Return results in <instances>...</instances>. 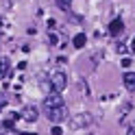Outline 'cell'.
Segmentation results:
<instances>
[{
    "instance_id": "8992f818",
    "label": "cell",
    "mask_w": 135,
    "mask_h": 135,
    "mask_svg": "<svg viewBox=\"0 0 135 135\" xmlns=\"http://www.w3.org/2000/svg\"><path fill=\"white\" fill-rule=\"evenodd\" d=\"M122 83H124V89L129 94H135V72H124Z\"/></svg>"
},
{
    "instance_id": "30bf717a",
    "label": "cell",
    "mask_w": 135,
    "mask_h": 135,
    "mask_svg": "<svg viewBox=\"0 0 135 135\" xmlns=\"http://www.w3.org/2000/svg\"><path fill=\"white\" fill-rule=\"evenodd\" d=\"M57 7L63 11H70L72 9V0H57Z\"/></svg>"
},
{
    "instance_id": "277c9868",
    "label": "cell",
    "mask_w": 135,
    "mask_h": 135,
    "mask_svg": "<svg viewBox=\"0 0 135 135\" xmlns=\"http://www.w3.org/2000/svg\"><path fill=\"white\" fill-rule=\"evenodd\" d=\"M63 96L59 91H48L44 98V109H55V107H63Z\"/></svg>"
},
{
    "instance_id": "3957f363",
    "label": "cell",
    "mask_w": 135,
    "mask_h": 135,
    "mask_svg": "<svg viewBox=\"0 0 135 135\" xmlns=\"http://www.w3.org/2000/svg\"><path fill=\"white\" fill-rule=\"evenodd\" d=\"M46 115H48V120L50 122H55V124H61L63 120H68V107H55V109H44Z\"/></svg>"
},
{
    "instance_id": "4fadbf2b",
    "label": "cell",
    "mask_w": 135,
    "mask_h": 135,
    "mask_svg": "<svg viewBox=\"0 0 135 135\" xmlns=\"http://www.w3.org/2000/svg\"><path fill=\"white\" fill-rule=\"evenodd\" d=\"M48 41L50 44H57V35H48Z\"/></svg>"
},
{
    "instance_id": "5bb4252c",
    "label": "cell",
    "mask_w": 135,
    "mask_h": 135,
    "mask_svg": "<svg viewBox=\"0 0 135 135\" xmlns=\"http://www.w3.org/2000/svg\"><path fill=\"white\" fill-rule=\"evenodd\" d=\"M131 52H135V37H133V41H131Z\"/></svg>"
},
{
    "instance_id": "52a82bcc",
    "label": "cell",
    "mask_w": 135,
    "mask_h": 135,
    "mask_svg": "<svg viewBox=\"0 0 135 135\" xmlns=\"http://www.w3.org/2000/svg\"><path fill=\"white\" fill-rule=\"evenodd\" d=\"M122 31H124V22H122L120 18H115V20H111V22H109V33H111L113 37L122 35Z\"/></svg>"
},
{
    "instance_id": "7c38bea8",
    "label": "cell",
    "mask_w": 135,
    "mask_h": 135,
    "mask_svg": "<svg viewBox=\"0 0 135 135\" xmlns=\"http://www.w3.org/2000/svg\"><path fill=\"white\" fill-rule=\"evenodd\" d=\"M115 50H118V52H126V46H124V44H118Z\"/></svg>"
},
{
    "instance_id": "9c48e42d",
    "label": "cell",
    "mask_w": 135,
    "mask_h": 135,
    "mask_svg": "<svg viewBox=\"0 0 135 135\" xmlns=\"http://www.w3.org/2000/svg\"><path fill=\"white\" fill-rule=\"evenodd\" d=\"M85 41H87L85 33H76L74 39H72V44H74V48H83V46H85Z\"/></svg>"
},
{
    "instance_id": "8fae6325",
    "label": "cell",
    "mask_w": 135,
    "mask_h": 135,
    "mask_svg": "<svg viewBox=\"0 0 135 135\" xmlns=\"http://www.w3.org/2000/svg\"><path fill=\"white\" fill-rule=\"evenodd\" d=\"M50 135H63V131H61V126H55V129H52V133H50Z\"/></svg>"
},
{
    "instance_id": "7a4b0ae2",
    "label": "cell",
    "mask_w": 135,
    "mask_h": 135,
    "mask_svg": "<svg viewBox=\"0 0 135 135\" xmlns=\"http://www.w3.org/2000/svg\"><path fill=\"white\" fill-rule=\"evenodd\" d=\"M91 122H94L91 113H76V115H72V118H70V126H72V129H76V131L91 126Z\"/></svg>"
},
{
    "instance_id": "ba28073f",
    "label": "cell",
    "mask_w": 135,
    "mask_h": 135,
    "mask_svg": "<svg viewBox=\"0 0 135 135\" xmlns=\"http://www.w3.org/2000/svg\"><path fill=\"white\" fill-rule=\"evenodd\" d=\"M11 70V59L9 57H0V79H4Z\"/></svg>"
},
{
    "instance_id": "6da1fadb",
    "label": "cell",
    "mask_w": 135,
    "mask_h": 135,
    "mask_svg": "<svg viewBox=\"0 0 135 135\" xmlns=\"http://www.w3.org/2000/svg\"><path fill=\"white\" fill-rule=\"evenodd\" d=\"M68 87V74L65 72H61V70H57V72H52L50 74V91H61Z\"/></svg>"
},
{
    "instance_id": "5b68a950",
    "label": "cell",
    "mask_w": 135,
    "mask_h": 135,
    "mask_svg": "<svg viewBox=\"0 0 135 135\" xmlns=\"http://www.w3.org/2000/svg\"><path fill=\"white\" fill-rule=\"evenodd\" d=\"M20 118H22V120H26V122H35L37 118H39V109H37L35 105H26V107L22 109Z\"/></svg>"
},
{
    "instance_id": "9a60e30c",
    "label": "cell",
    "mask_w": 135,
    "mask_h": 135,
    "mask_svg": "<svg viewBox=\"0 0 135 135\" xmlns=\"http://www.w3.org/2000/svg\"><path fill=\"white\" fill-rule=\"evenodd\" d=\"M126 135H135V126H131V129H129V133H126Z\"/></svg>"
}]
</instances>
